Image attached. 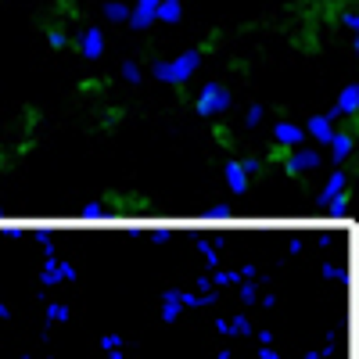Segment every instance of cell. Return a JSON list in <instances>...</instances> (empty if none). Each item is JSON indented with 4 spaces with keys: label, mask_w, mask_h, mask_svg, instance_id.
I'll list each match as a JSON object with an SVG mask.
<instances>
[{
    "label": "cell",
    "mask_w": 359,
    "mask_h": 359,
    "mask_svg": "<svg viewBox=\"0 0 359 359\" xmlns=\"http://www.w3.org/2000/svg\"><path fill=\"white\" fill-rule=\"evenodd\" d=\"M198 69H201V50H184V54L169 57V62H155L151 65V76L158 83H169V86H184Z\"/></svg>",
    "instance_id": "1"
},
{
    "label": "cell",
    "mask_w": 359,
    "mask_h": 359,
    "mask_svg": "<svg viewBox=\"0 0 359 359\" xmlns=\"http://www.w3.org/2000/svg\"><path fill=\"white\" fill-rule=\"evenodd\" d=\"M230 86H223V83H205L201 90H198V101H194V111L201 115V118H216V115H223L226 108H230Z\"/></svg>",
    "instance_id": "2"
},
{
    "label": "cell",
    "mask_w": 359,
    "mask_h": 359,
    "mask_svg": "<svg viewBox=\"0 0 359 359\" xmlns=\"http://www.w3.org/2000/svg\"><path fill=\"white\" fill-rule=\"evenodd\" d=\"M320 165H323V155L316 151V147H294V151L287 155V162H284L287 176H302V172H313Z\"/></svg>",
    "instance_id": "3"
},
{
    "label": "cell",
    "mask_w": 359,
    "mask_h": 359,
    "mask_svg": "<svg viewBox=\"0 0 359 359\" xmlns=\"http://www.w3.org/2000/svg\"><path fill=\"white\" fill-rule=\"evenodd\" d=\"M158 4H162V0H137L133 11H130V29H137V33L151 29L158 22Z\"/></svg>",
    "instance_id": "4"
},
{
    "label": "cell",
    "mask_w": 359,
    "mask_h": 359,
    "mask_svg": "<svg viewBox=\"0 0 359 359\" xmlns=\"http://www.w3.org/2000/svg\"><path fill=\"white\" fill-rule=\"evenodd\" d=\"M306 137H309V133H306L302 126H298V123H287V118L273 126V140L284 147V151H294V147H306Z\"/></svg>",
    "instance_id": "5"
},
{
    "label": "cell",
    "mask_w": 359,
    "mask_h": 359,
    "mask_svg": "<svg viewBox=\"0 0 359 359\" xmlns=\"http://www.w3.org/2000/svg\"><path fill=\"white\" fill-rule=\"evenodd\" d=\"M341 115H352V118L359 115V83H348L341 94H338V104L327 111V118H331V123H334V118H341Z\"/></svg>",
    "instance_id": "6"
},
{
    "label": "cell",
    "mask_w": 359,
    "mask_h": 359,
    "mask_svg": "<svg viewBox=\"0 0 359 359\" xmlns=\"http://www.w3.org/2000/svg\"><path fill=\"white\" fill-rule=\"evenodd\" d=\"M79 54L86 57V62H97V57L104 54V33H101L97 25L83 29V36H79Z\"/></svg>",
    "instance_id": "7"
},
{
    "label": "cell",
    "mask_w": 359,
    "mask_h": 359,
    "mask_svg": "<svg viewBox=\"0 0 359 359\" xmlns=\"http://www.w3.org/2000/svg\"><path fill=\"white\" fill-rule=\"evenodd\" d=\"M306 133L316 140V144H327V147H331V140H334V123H331V118H327V115H313L309 118V126H306Z\"/></svg>",
    "instance_id": "8"
},
{
    "label": "cell",
    "mask_w": 359,
    "mask_h": 359,
    "mask_svg": "<svg viewBox=\"0 0 359 359\" xmlns=\"http://www.w3.org/2000/svg\"><path fill=\"white\" fill-rule=\"evenodd\" d=\"M352 151H355V137L338 130V133H334V140H331V162H334V165H341Z\"/></svg>",
    "instance_id": "9"
},
{
    "label": "cell",
    "mask_w": 359,
    "mask_h": 359,
    "mask_svg": "<svg viewBox=\"0 0 359 359\" xmlns=\"http://www.w3.org/2000/svg\"><path fill=\"white\" fill-rule=\"evenodd\" d=\"M226 187H230V194H245L248 191V172H245V165L241 162H226Z\"/></svg>",
    "instance_id": "10"
},
{
    "label": "cell",
    "mask_w": 359,
    "mask_h": 359,
    "mask_svg": "<svg viewBox=\"0 0 359 359\" xmlns=\"http://www.w3.org/2000/svg\"><path fill=\"white\" fill-rule=\"evenodd\" d=\"M338 194H345V172H331V180H327V187L316 194V205H320V208H327V205H331Z\"/></svg>",
    "instance_id": "11"
},
{
    "label": "cell",
    "mask_w": 359,
    "mask_h": 359,
    "mask_svg": "<svg viewBox=\"0 0 359 359\" xmlns=\"http://www.w3.org/2000/svg\"><path fill=\"white\" fill-rule=\"evenodd\" d=\"M180 15H184V4H180V0H162L158 4V22L172 25V22H180Z\"/></svg>",
    "instance_id": "12"
},
{
    "label": "cell",
    "mask_w": 359,
    "mask_h": 359,
    "mask_svg": "<svg viewBox=\"0 0 359 359\" xmlns=\"http://www.w3.org/2000/svg\"><path fill=\"white\" fill-rule=\"evenodd\" d=\"M130 4H123V0H108V4H104V18L108 22H130Z\"/></svg>",
    "instance_id": "13"
},
{
    "label": "cell",
    "mask_w": 359,
    "mask_h": 359,
    "mask_svg": "<svg viewBox=\"0 0 359 359\" xmlns=\"http://www.w3.org/2000/svg\"><path fill=\"white\" fill-rule=\"evenodd\" d=\"M79 216H83V219H104V216H108V208L97 205V201H86V205L79 208Z\"/></svg>",
    "instance_id": "14"
},
{
    "label": "cell",
    "mask_w": 359,
    "mask_h": 359,
    "mask_svg": "<svg viewBox=\"0 0 359 359\" xmlns=\"http://www.w3.org/2000/svg\"><path fill=\"white\" fill-rule=\"evenodd\" d=\"M327 212H331L334 219H345V216H348V198H345V194H338L331 205H327Z\"/></svg>",
    "instance_id": "15"
},
{
    "label": "cell",
    "mask_w": 359,
    "mask_h": 359,
    "mask_svg": "<svg viewBox=\"0 0 359 359\" xmlns=\"http://www.w3.org/2000/svg\"><path fill=\"white\" fill-rule=\"evenodd\" d=\"M230 216H233L230 205H208L205 208V219H230Z\"/></svg>",
    "instance_id": "16"
},
{
    "label": "cell",
    "mask_w": 359,
    "mask_h": 359,
    "mask_svg": "<svg viewBox=\"0 0 359 359\" xmlns=\"http://www.w3.org/2000/svg\"><path fill=\"white\" fill-rule=\"evenodd\" d=\"M123 79H130V83L137 86V83L144 79V72H140V65H137V62H123Z\"/></svg>",
    "instance_id": "17"
},
{
    "label": "cell",
    "mask_w": 359,
    "mask_h": 359,
    "mask_svg": "<svg viewBox=\"0 0 359 359\" xmlns=\"http://www.w3.org/2000/svg\"><path fill=\"white\" fill-rule=\"evenodd\" d=\"M47 43H50L54 50H65V47H69V36L62 33V29H50V33H47Z\"/></svg>",
    "instance_id": "18"
},
{
    "label": "cell",
    "mask_w": 359,
    "mask_h": 359,
    "mask_svg": "<svg viewBox=\"0 0 359 359\" xmlns=\"http://www.w3.org/2000/svg\"><path fill=\"white\" fill-rule=\"evenodd\" d=\"M262 115H266V111H262V104H252V108H248V115H245V126H248V130H255V126L262 123Z\"/></svg>",
    "instance_id": "19"
},
{
    "label": "cell",
    "mask_w": 359,
    "mask_h": 359,
    "mask_svg": "<svg viewBox=\"0 0 359 359\" xmlns=\"http://www.w3.org/2000/svg\"><path fill=\"white\" fill-rule=\"evenodd\" d=\"M341 25L352 29V33L359 36V15H355V11H345V15H341Z\"/></svg>",
    "instance_id": "20"
},
{
    "label": "cell",
    "mask_w": 359,
    "mask_h": 359,
    "mask_svg": "<svg viewBox=\"0 0 359 359\" xmlns=\"http://www.w3.org/2000/svg\"><path fill=\"white\" fill-rule=\"evenodd\" d=\"M323 273H327V277H334V280H345V269H341V266H331V262L323 266Z\"/></svg>",
    "instance_id": "21"
},
{
    "label": "cell",
    "mask_w": 359,
    "mask_h": 359,
    "mask_svg": "<svg viewBox=\"0 0 359 359\" xmlns=\"http://www.w3.org/2000/svg\"><path fill=\"white\" fill-rule=\"evenodd\" d=\"M241 165H245V172H248V176H252V172H259V169H262V162H259V158H245V162H241Z\"/></svg>",
    "instance_id": "22"
},
{
    "label": "cell",
    "mask_w": 359,
    "mask_h": 359,
    "mask_svg": "<svg viewBox=\"0 0 359 359\" xmlns=\"http://www.w3.org/2000/svg\"><path fill=\"white\" fill-rule=\"evenodd\" d=\"M4 216H8V208H4V205H0V219H4Z\"/></svg>",
    "instance_id": "23"
},
{
    "label": "cell",
    "mask_w": 359,
    "mask_h": 359,
    "mask_svg": "<svg viewBox=\"0 0 359 359\" xmlns=\"http://www.w3.org/2000/svg\"><path fill=\"white\" fill-rule=\"evenodd\" d=\"M355 54H359V36H355Z\"/></svg>",
    "instance_id": "24"
}]
</instances>
